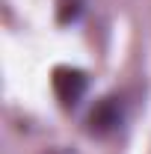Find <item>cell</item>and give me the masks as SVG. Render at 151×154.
I'll return each mask as SVG.
<instances>
[{
    "mask_svg": "<svg viewBox=\"0 0 151 154\" xmlns=\"http://www.w3.org/2000/svg\"><path fill=\"white\" fill-rule=\"evenodd\" d=\"M86 125H89V134H95V136L116 134V131L125 125V104H122V98H116V95L101 98V101L92 107Z\"/></svg>",
    "mask_w": 151,
    "mask_h": 154,
    "instance_id": "1",
    "label": "cell"
},
{
    "mask_svg": "<svg viewBox=\"0 0 151 154\" xmlns=\"http://www.w3.org/2000/svg\"><path fill=\"white\" fill-rule=\"evenodd\" d=\"M86 86H89V77L80 68H68V65L54 68V92L62 107H77L80 98L86 95Z\"/></svg>",
    "mask_w": 151,
    "mask_h": 154,
    "instance_id": "2",
    "label": "cell"
}]
</instances>
